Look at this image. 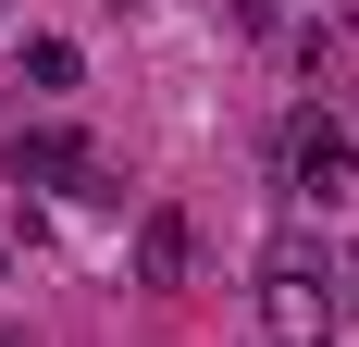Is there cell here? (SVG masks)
Here are the masks:
<instances>
[{
    "instance_id": "1",
    "label": "cell",
    "mask_w": 359,
    "mask_h": 347,
    "mask_svg": "<svg viewBox=\"0 0 359 347\" xmlns=\"http://www.w3.org/2000/svg\"><path fill=\"white\" fill-rule=\"evenodd\" d=\"M347 174H359V137L334 124V112H297V124H285V186H297V199H334Z\"/></svg>"
},
{
    "instance_id": "2",
    "label": "cell",
    "mask_w": 359,
    "mask_h": 347,
    "mask_svg": "<svg viewBox=\"0 0 359 347\" xmlns=\"http://www.w3.org/2000/svg\"><path fill=\"white\" fill-rule=\"evenodd\" d=\"M198 273V223H186V211H149L137 223V285H186Z\"/></svg>"
},
{
    "instance_id": "3",
    "label": "cell",
    "mask_w": 359,
    "mask_h": 347,
    "mask_svg": "<svg viewBox=\"0 0 359 347\" xmlns=\"http://www.w3.org/2000/svg\"><path fill=\"white\" fill-rule=\"evenodd\" d=\"M260 285H323V236H310V223H285V236L260 248Z\"/></svg>"
},
{
    "instance_id": "4",
    "label": "cell",
    "mask_w": 359,
    "mask_h": 347,
    "mask_svg": "<svg viewBox=\"0 0 359 347\" xmlns=\"http://www.w3.org/2000/svg\"><path fill=\"white\" fill-rule=\"evenodd\" d=\"M74 74H87L74 37H25V87H74Z\"/></svg>"
},
{
    "instance_id": "5",
    "label": "cell",
    "mask_w": 359,
    "mask_h": 347,
    "mask_svg": "<svg viewBox=\"0 0 359 347\" xmlns=\"http://www.w3.org/2000/svg\"><path fill=\"white\" fill-rule=\"evenodd\" d=\"M0 273H13V236H0Z\"/></svg>"
},
{
    "instance_id": "6",
    "label": "cell",
    "mask_w": 359,
    "mask_h": 347,
    "mask_svg": "<svg viewBox=\"0 0 359 347\" xmlns=\"http://www.w3.org/2000/svg\"><path fill=\"white\" fill-rule=\"evenodd\" d=\"M347 322H359V285H347Z\"/></svg>"
},
{
    "instance_id": "7",
    "label": "cell",
    "mask_w": 359,
    "mask_h": 347,
    "mask_svg": "<svg viewBox=\"0 0 359 347\" xmlns=\"http://www.w3.org/2000/svg\"><path fill=\"white\" fill-rule=\"evenodd\" d=\"M0 347H37V335H0Z\"/></svg>"
}]
</instances>
